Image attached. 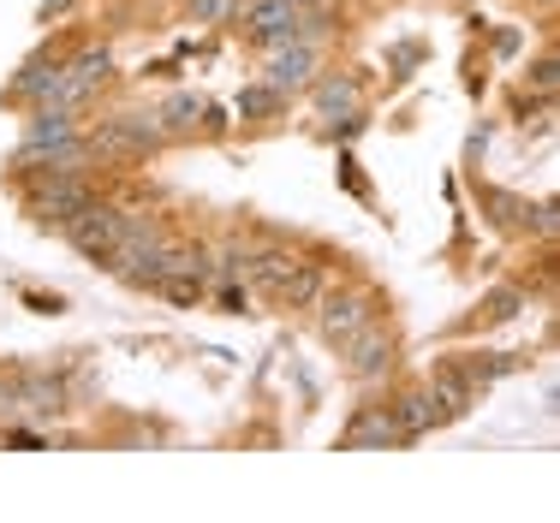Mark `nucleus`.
I'll return each mask as SVG.
<instances>
[{"mask_svg":"<svg viewBox=\"0 0 560 523\" xmlns=\"http://www.w3.org/2000/svg\"><path fill=\"white\" fill-rule=\"evenodd\" d=\"M90 150L96 161H150L155 150H167V131L155 114H108L90 126Z\"/></svg>","mask_w":560,"mask_h":523,"instance_id":"1","label":"nucleus"},{"mask_svg":"<svg viewBox=\"0 0 560 523\" xmlns=\"http://www.w3.org/2000/svg\"><path fill=\"white\" fill-rule=\"evenodd\" d=\"M311 316H316V340H323L328 352H340L358 328H370V321L382 316V298L370 286H340V292L323 286V298L311 304Z\"/></svg>","mask_w":560,"mask_h":523,"instance_id":"2","label":"nucleus"},{"mask_svg":"<svg viewBox=\"0 0 560 523\" xmlns=\"http://www.w3.org/2000/svg\"><path fill=\"white\" fill-rule=\"evenodd\" d=\"M60 233H66V245H72L90 268H108L114 250H119V233H126V209H119V203H102V197H90V203L78 209L72 221L60 226Z\"/></svg>","mask_w":560,"mask_h":523,"instance_id":"3","label":"nucleus"},{"mask_svg":"<svg viewBox=\"0 0 560 523\" xmlns=\"http://www.w3.org/2000/svg\"><path fill=\"white\" fill-rule=\"evenodd\" d=\"M108 78H114V54H108V48H84L78 60H66V66H60V84H55V96H48L43 107L78 114V107H84L102 84H108Z\"/></svg>","mask_w":560,"mask_h":523,"instance_id":"4","label":"nucleus"},{"mask_svg":"<svg viewBox=\"0 0 560 523\" xmlns=\"http://www.w3.org/2000/svg\"><path fill=\"white\" fill-rule=\"evenodd\" d=\"M90 185H84V173H60V179H36V185H24V209L36 214L43 226H66L78 209L90 203Z\"/></svg>","mask_w":560,"mask_h":523,"instance_id":"5","label":"nucleus"},{"mask_svg":"<svg viewBox=\"0 0 560 523\" xmlns=\"http://www.w3.org/2000/svg\"><path fill=\"white\" fill-rule=\"evenodd\" d=\"M388 447H406L399 417H394V399H370V405H358L352 423L340 428V452H388Z\"/></svg>","mask_w":560,"mask_h":523,"instance_id":"6","label":"nucleus"},{"mask_svg":"<svg viewBox=\"0 0 560 523\" xmlns=\"http://www.w3.org/2000/svg\"><path fill=\"white\" fill-rule=\"evenodd\" d=\"M316 66H323L316 43H280L262 54V84H275L280 96H299V90L316 84Z\"/></svg>","mask_w":560,"mask_h":523,"instance_id":"7","label":"nucleus"},{"mask_svg":"<svg viewBox=\"0 0 560 523\" xmlns=\"http://www.w3.org/2000/svg\"><path fill=\"white\" fill-rule=\"evenodd\" d=\"M346 357V375L352 381H382V375L394 369V328H382V316L370 321V328H358L352 340L340 345Z\"/></svg>","mask_w":560,"mask_h":523,"instance_id":"8","label":"nucleus"},{"mask_svg":"<svg viewBox=\"0 0 560 523\" xmlns=\"http://www.w3.org/2000/svg\"><path fill=\"white\" fill-rule=\"evenodd\" d=\"M423 387H430V399L442 405V417L447 423H459V417H471L477 405H483V387L471 381L453 357H442V364H430V375H423Z\"/></svg>","mask_w":560,"mask_h":523,"instance_id":"9","label":"nucleus"},{"mask_svg":"<svg viewBox=\"0 0 560 523\" xmlns=\"http://www.w3.org/2000/svg\"><path fill=\"white\" fill-rule=\"evenodd\" d=\"M60 54H36V60H24V72L12 78L7 90H0V102H12V107H43L48 96H55V84H60Z\"/></svg>","mask_w":560,"mask_h":523,"instance_id":"10","label":"nucleus"},{"mask_svg":"<svg viewBox=\"0 0 560 523\" xmlns=\"http://www.w3.org/2000/svg\"><path fill=\"white\" fill-rule=\"evenodd\" d=\"M311 96H316V107H323V119H352V114H364V78L358 72L316 78Z\"/></svg>","mask_w":560,"mask_h":523,"instance_id":"11","label":"nucleus"},{"mask_svg":"<svg viewBox=\"0 0 560 523\" xmlns=\"http://www.w3.org/2000/svg\"><path fill=\"white\" fill-rule=\"evenodd\" d=\"M394 417H399L406 447H411V440H423V435H435V428H447L442 405L430 399V387H411V393H399V399H394Z\"/></svg>","mask_w":560,"mask_h":523,"instance_id":"12","label":"nucleus"},{"mask_svg":"<svg viewBox=\"0 0 560 523\" xmlns=\"http://www.w3.org/2000/svg\"><path fill=\"white\" fill-rule=\"evenodd\" d=\"M299 262H304V257H299V250H287V245L250 250V262H245V280H250V286H257V292H269V298H275V292L287 286V274H292V268H299Z\"/></svg>","mask_w":560,"mask_h":523,"instance_id":"13","label":"nucleus"},{"mask_svg":"<svg viewBox=\"0 0 560 523\" xmlns=\"http://www.w3.org/2000/svg\"><path fill=\"white\" fill-rule=\"evenodd\" d=\"M453 364H459V369H465V375H471V381L489 393L495 381H506V375L525 369V364H530V352H459Z\"/></svg>","mask_w":560,"mask_h":523,"instance_id":"14","label":"nucleus"},{"mask_svg":"<svg viewBox=\"0 0 560 523\" xmlns=\"http://www.w3.org/2000/svg\"><path fill=\"white\" fill-rule=\"evenodd\" d=\"M203 96H191V90H179V96H167L162 107H155V119H162V131H167V143H185V138H197L203 131Z\"/></svg>","mask_w":560,"mask_h":523,"instance_id":"15","label":"nucleus"},{"mask_svg":"<svg viewBox=\"0 0 560 523\" xmlns=\"http://www.w3.org/2000/svg\"><path fill=\"white\" fill-rule=\"evenodd\" d=\"M19 399H24V417H66V381L55 375H19Z\"/></svg>","mask_w":560,"mask_h":523,"instance_id":"16","label":"nucleus"},{"mask_svg":"<svg viewBox=\"0 0 560 523\" xmlns=\"http://www.w3.org/2000/svg\"><path fill=\"white\" fill-rule=\"evenodd\" d=\"M477 203H483L489 226H501V233H525L530 226V203L518 191H501V185H477Z\"/></svg>","mask_w":560,"mask_h":523,"instance_id":"17","label":"nucleus"},{"mask_svg":"<svg viewBox=\"0 0 560 523\" xmlns=\"http://www.w3.org/2000/svg\"><path fill=\"white\" fill-rule=\"evenodd\" d=\"M287 102H292V96H280L275 84H262V78H257V84L238 90L233 114H238V126H275V119L287 114Z\"/></svg>","mask_w":560,"mask_h":523,"instance_id":"18","label":"nucleus"},{"mask_svg":"<svg viewBox=\"0 0 560 523\" xmlns=\"http://www.w3.org/2000/svg\"><path fill=\"white\" fill-rule=\"evenodd\" d=\"M66 138H78L72 114H60V107H36V119L24 126L19 155H43V150H55V143H66Z\"/></svg>","mask_w":560,"mask_h":523,"instance_id":"19","label":"nucleus"},{"mask_svg":"<svg viewBox=\"0 0 560 523\" xmlns=\"http://www.w3.org/2000/svg\"><path fill=\"white\" fill-rule=\"evenodd\" d=\"M323 286H328L323 262H299V268L287 274V286L275 292V304H280V310H311V304L323 298Z\"/></svg>","mask_w":560,"mask_h":523,"instance_id":"20","label":"nucleus"},{"mask_svg":"<svg viewBox=\"0 0 560 523\" xmlns=\"http://www.w3.org/2000/svg\"><path fill=\"white\" fill-rule=\"evenodd\" d=\"M518 310H525V286H495L483 304H477V316L459 321V328H501V321H513Z\"/></svg>","mask_w":560,"mask_h":523,"instance_id":"21","label":"nucleus"},{"mask_svg":"<svg viewBox=\"0 0 560 523\" xmlns=\"http://www.w3.org/2000/svg\"><path fill=\"white\" fill-rule=\"evenodd\" d=\"M155 292L173 304V310H197V304L209 298V280H191V274H162L155 280Z\"/></svg>","mask_w":560,"mask_h":523,"instance_id":"22","label":"nucleus"},{"mask_svg":"<svg viewBox=\"0 0 560 523\" xmlns=\"http://www.w3.org/2000/svg\"><path fill=\"white\" fill-rule=\"evenodd\" d=\"M238 0H185V19L191 24H233Z\"/></svg>","mask_w":560,"mask_h":523,"instance_id":"23","label":"nucleus"},{"mask_svg":"<svg viewBox=\"0 0 560 523\" xmlns=\"http://www.w3.org/2000/svg\"><path fill=\"white\" fill-rule=\"evenodd\" d=\"M19 417H24V399H19V375H12V381H7V375H0V428H12Z\"/></svg>","mask_w":560,"mask_h":523,"instance_id":"24","label":"nucleus"},{"mask_svg":"<svg viewBox=\"0 0 560 523\" xmlns=\"http://www.w3.org/2000/svg\"><path fill=\"white\" fill-rule=\"evenodd\" d=\"M555 72H560L555 54H542V60L530 66V90H537V102H555Z\"/></svg>","mask_w":560,"mask_h":523,"instance_id":"25","label":"nucleus"},{"mask_svg":"<svg viewBox=\"0 0 560 523\" xmlns=\"http://www.w3.org/2000/svg\"><path fill=\"white\" fill-rule=\"evenodd\" d=\"M555 226H560V221H555V197H542V203L530 209V226H525V233H537L542 245H549V238H555Z\"/></svg>","mask_w":560,"mask_h":523,"instance_id":"26","label":"nucleus"},{"mask_svg":"<svg viewBox=\"0 0 560 523\" xmlns=\"http://www.w3.org/2000/svg\"><path fill=\"white\" fill-rule=\"evenodd\" d=\"M215 304H221V316H245L250 310V292L238 286V280H226V286L215 292Z\"/></svg>","mask_w":560,"mask_h":523,"instance_id":"27","label":"nucleus"},{"mask_svg":"<svg viewBox=\"0 0 560 523\" xmlns=\"http://www.w3.org/2000/svg\"><path fill=\"white\" fill-rule=\"evenodd\" d=\"M24 304H31L36 316H60V310H66V298H60V292H24Z\"/></svg>","mask_w":560,"mask_h":523,"instance_id":"28","label":"nucleus"},{"mask_svg":"<svg viewBox=\"0 0 560 523\" xmlns=\"http://www.w3.org/2000/svg\"><path fill=\"white\" fill-rule=\"evenodd\" d=\"M418 60H423V48H418V43H399V48H394V72H399V78H406Z\"/></svg>","mask_w":560,"mask_h":523,"instance_id":"29","label":"nucleus"},{"mask_svg":"<svg viewBox=\"0 0 560 523\" xmlns=\"http://www.w3.org/2000/svg\"><path fill=\"white\" fill-rule=\"evenodd\" d=\"M495 54H518V31H495Z\"/></svg>","mask_w":560,"mask_h":523,"instance_id":"30","label":"nucleus"}]
</instances>
